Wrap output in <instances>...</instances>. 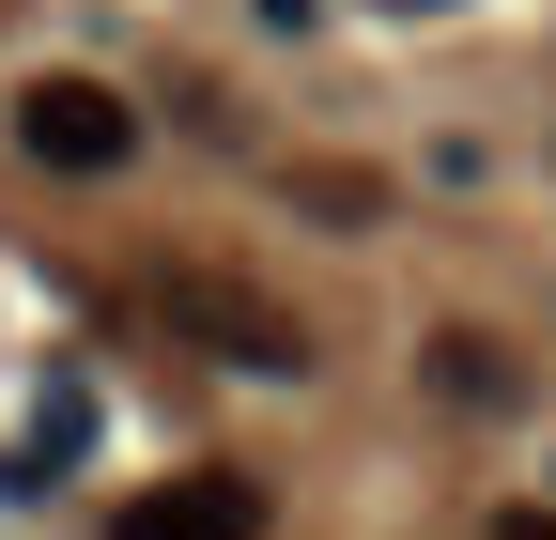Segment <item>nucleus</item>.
<instances>
[{"mask_svg": "<svg viewBox=\"0 0 556 540\" xmlns=\"http://www.w3.org/2000/svg\"><path fill=\"white\" fill-rule=\"evenodd\" d=\"M109 540H263V479H232V463H186V479L124 494Z\"/></svg>", "mask_w": 556, "mask_h": 540, "instance_id": "nucleus-3", "label": "nucleus"}, {"mask_svg": "<svg viewBox=\"0 0 556 540\" xmlns=\"http://www.w3.org/2000/svg\"><path fill=\"white\" fill-rule=\"evenodd\" d=\"M16 155L62 170V185H109V170L139 155V108H124L109 78H31V93H16Z\"/></svg>", "mask_w": 556, "mask_h": 540, "instance_id": "nucleus-1", "label": "nucleus"}, {"mask_svg": "<svg viewBox=\"0 0 556 540\" xmlns=\"http://www.w3.org/2000/svg\"><path fill=\"white\" fill-rule=\"evenodd\" d=\"M294 201H309L325 232H371V217H387V185H371V170H340V155H309V170H294Z\"/></svg>", "mask_w": 556, "mask_h": 540, "instance_id": "nucleus-4", "label": "nucleus"}, {"mask_svg": "<svg viewBox=\"0 0 556 540\" xmlns=\"http://www.w3.org/2000/svg\"><path fill=\"white\" fill-rule=\"evenodd\" d=\"M495 540H556V510H495Z\"/></svg>", "mask_w": 556, "mask_h": 540, "instance_id": "nucleus-6", "label": "nucleus"}, {"mask_svg": "<svg viewBox=\"0 0 556 540\" xmlns=\"http://www.w3.org/2000/svg\"><path fill=\"white\" fill-rule=\"evenodd\" d=\"M0 16H16V0H0Z\"/></svg>", "mask_w": 556, "mask_h": 540, "instance_id": "nucleus-7", "label": "nucleus"}, {"mask_svg": "<svg viewBox=\"0 0 556 540\" xmlns=\"http://www.w3.org/2000/svg\"><path fill=\"white\" fill-rule=\"evenodd\" d=\"M155 294H170V324H186L201 356H232V371H263V386H278V371H309V340H294V324H278L248 279H201V262H186V279H155Z\"/></svg>", "mask_w": 556, "mask_h": 540, "instance_id": "nucleus-2", "label": "nucleus"}, {"mask_svg": "<svg viewBox=\"0 0 556 540\" xmlns=\"http://www.w3.org/2000/svg\"><path fill=\"white\" fill-rule=\"evenodd\" d=\"M433 386H448V401H510V356H495V340H433Z\"/></svg>", "mask_w": 556, "mask_h": 540, "instance_id": "nucleus-5", "label": "nucleus"}]
</instances>
